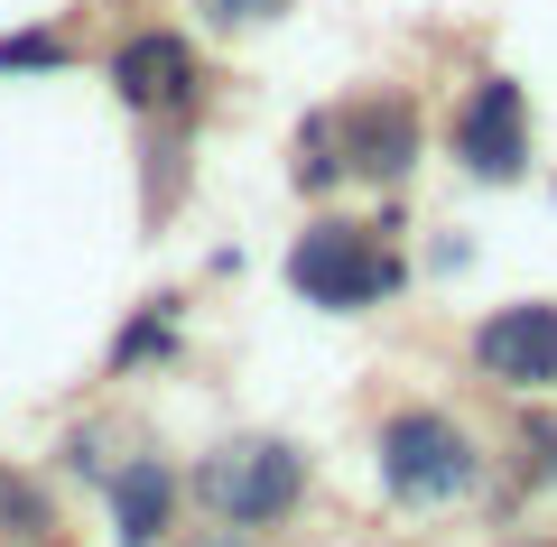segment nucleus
<instances>
[{
	"mask_svg": "<svg viewBox=\"0 0 557 547\" xmlns=\"http://www.w3.org/2000/svg\"><path fill=\"white\" fill-rule=\"evenodd\" d=\"M186 492L223 529H278V520H298V501H307V455L288 436H233V446L196 455Z\"/></svg>",
	"mask_w": 557,
	"mask_h": 547,
	"instance_id": "7ed1b4c3",
	"label": "nucleus"
},
{
	"mask_svg": "<svg viewBox=\"0 0 557 547\" xmlns=\"http://www.w3.org/2000/svg\"><path fill=\"white\" fill-rule=\"evenodd\" d=\"M177 501H186V473L159 464V455H131L112 473V547H168Z\"/></svg>",
	"mask_w": 557,
	"mask_h": 547,
	"instance_id": "6e6552de",
	"label": "nucleus"
},
{
	"mask_svg": "<svg viewBox=\"0 0 557 547\" xmlns=\"http://www.w3.org/2000/svg\"><path fill=\"white\" fill-rule=\"evenodd\" d=\"M288 288L325 315H372L409 288V260L391 251V233L372 223H344V214H317L298 241H288Z\"/></svg>",
	"mask_w": 557,
	"mask_h": 547,
	"instance_id": "f03ea898",
	"label": "nucleus"
},
{
	"mask_svg": "<svg viewBox=\"0 0 557 547\" xmlns=\"http://www.w3.org/2000/svg\"><path fill=\"white\" fill-rule=\"evenodd\" d=\"M372 464H381V492H391L399 510H418V520H428V510H456L465 492L483 483L474 427H465V418H446V409H428V399H409V409L381 418Z\"/></svg>",
	"mask_w": 557,
	"mask_h": 547,
	"instance_id": "f257e3e1",
	"label": "nucleus"
},
{
	"mask_svg": "<svg viewBox=\"0 0 557 547\" xmlns=\"http://www.w3.org/2000/svg\"><path fill=\"white\" fill-rule=\"evenodd\" d=\"M474 372L511 399H548L557 390V297H511L474 325Z\"/></svg>",
	"mask_w": 557,
	"mask_h": 547,
	"instance_id": "0eeeda50",
	"label": "nucleus"
},
{
	"mask_svg": "<svg viewBox=\"0 0 557 547\" xmlns=\"http://www.w3.org/2000/svg\"><path fill=\"white\" fill-rule=\"evenodd\" d=\"M65 57H75V47L47 38V28H28V38H0V65H10V75H28V65H65Z\"/></svg>",
	"mask_w": 557,
	"mask_h": 547,
	"instance_id": "9b49d317",
	"label": "nucleus"
},
{
	"mask_svg": "<svg viewBox=\"0 0 557 547\" xmlns=\"http://www.w3.org/2000/svg\"><path fill=\"white\" fill-rule=\"evenodd\" d=\"M102 75H112L121 112L177 121V112H196V94H205V47L186 38V28H131V38L102 57Z\"/></svg>",
	"mask_w": 557,
	"mask_h": 547,
	"instance_id": "423d86ee",
	"label": "nucleus"
},
{
	"mask_svg": "<svg viewBox=\"0 0 557 547\" xmlns=\"http://www.w3.org/2000/svg\"><path fill=\"white\" fill-rule=\"evenodd\" d=\"M446 158H456L465 176H483V186H520V176H530V94H520L511 75L465 84L456 121H446Z\"/></svg>",
	"mask_w": 557,
	"mask_h": 547,
	"instance_id": "39448f33",
	"label": "nucleus"
},
{
	"mask_svg": "<svg viewBox=\"0 0 557 547\" xmlns=\"http://www.w3.org/2000/svg\"><path fill=\"white\" fill-rule=\"evenodd\" d=\"M0 547H57V492L10 455H0Z\"/></svg>",
	"mask_w": 557,
	"mask_h": 547,
	"instance_id": "1a4fd4ad",
	"label": "nucleus"
},
{
	"mask_svg": "<svg viewBox=\"0 0 557 547\" xmlns=\"http://www.w3.org/2000/svg\"><path fill=\"white\" fill-rule=\"evenodd\" d=\"M298 10V0H196V28H214V38H251V28H278Z\"/></svg>",
	"mask_w": 557,
	"mask_h": 547,
	"instance_id": "9d476101",
	"label": "nucleus"
},
{
	"mask_svg": "<svg viewBox=\"0 0 557 547\" xmlns=\"http://www.w3.org/2000/svg\"><path fill=\"white\" fill-rule=\"evenodd\" d=\"M177 547H260V529H223L214 520V529H196V538H177Z\"/></svg>",
	"mask_w": 557,
	"mask_h": 547,
	"instance_id": "f8f14e48",
	"label": "nucleus"
},
{
	"mask_svg": "<svg viewBox=\"0 0 557 547\" xmlns=\"http://www.w3.org/2000/svg\"><path fill=\"white\" fill-rule=\"evenodd\" d=\"M325 139H335V167L354 186H399V176L428 158V121H418L409 94H354L325 112Z\"/></svg>",
	"mask_w": 557,
	"mask_h": 547,
	"instance_id": "20e7f679",
	"label": "nucleus"
}]
</instances>
